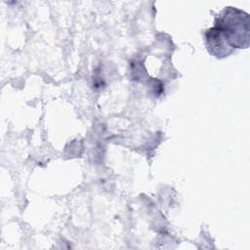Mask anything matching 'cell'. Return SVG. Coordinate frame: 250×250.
<instances>
[{"instance_id":"1","label":"cell","mask_w":250,"mask_h":250,"mask_svg":"<svg viewBox=\"0 0 250 250\" xmlns=\"http://www.w3.org/2000/svg\"><path fill=\"white\" fill-rule=\"evenodd\" d=\"M215 27L230 47L247 48L249 46V15L247 13L229 7L219 17Z\"/></svg>"},{"instance_id":"2","label":"cell","mask_w":250,"mask_h":250,"mask_svg":"<svg viewBox=\"0 0 250 250\" xmlns=\"http://www.w3.org/2000/svg\"><path fill=\"white\" fill-rule=\"evenodd\" d=\"M206 44L210 54L219 58L228 56L231 52L230 46L216 27H213L206 32Z\"/></svg>"}]
</instances>
